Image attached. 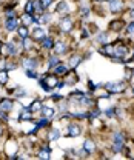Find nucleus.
<instances>
[{
  "instance_id": "obj_1",
  "label": "nucleus",
  "mask_w": 134,
  "mask_h": 160,
  "mask_svg": "<svg viewBox=\"0 0 134 160\" xmlns=\"http://www.w3.org/2000/svg\"><path fill=\"white\" fill-rule=\"evenodd\" d=\"M14 100L9 99V97H2L0 99V117L8 122V114L14 109Z\"/></svg>"
},
{
  "instance_id": "obj_2",
  "label": "nucleus",
  "mask_w": 134,
  "mask_h": 160,
  "mask_svg": "<svg viewBox=\"0 0 134 160\" xmlns=\"http://www.w3.org/2000/svg\"><path fill=\"white\" fill-rule=\"evenodd\" d=\"M105 89H106L111 96L122 94V92H125V89H126V83H125V82H108V83H105Z\"/></svg>"
},
{
  "instance_id": "obj_3",
  "label": "nucleus",
  "mask_w": 134,
  "mask_h": 160,
  "mask_svg": "<svg viewBox=\"0 0 134 160\" xmlns=\"http://www.w3.org/2000/svg\"><path fill=\"white\" fill-rule=\"evenodd\" d=\"M128 54H130V51H128V46H126V45H123L122 42L114 43V52H113V56H111V57H114V59H120L122 62H126Z\"/></svg>"
},
{
  "instance_id": "obj_4",
  "label": "nucleus",
  "mask_w": 134,
  "mask_h": 160,
  "mask_svg": "<svg viewBox=\"0 0 134 160\" xmlns=\"http://www.w3.org/2000/svg\"><path fill=\"white\" fill-rule=\"evenodd\" d=\"M59 28H60V32H71L74 28V22L71 17H63L59 22Z\"/></svg>"
},
{
  "instance_id": "obj_5",
  "label": "nucleus",
  "mask_w": 134,
  "mask_h": 160,
  "mask_svg": "<svg viewBox=\"0 0 134 160\" xmlns=\"http://www.w3.org/2000/svg\"><path fill=\"white\" fill-rule=\"evenodd\" d=\"M125 8V3L123 0H108V9L113 12V14H119L122 12Z\"/></svg>"
},
{
  "instance_id": "obj_6",
  "label": "nucleus",
  "mask_w": 134,
  "mask_h": 160,
  "mask_svg": "<svg viewBox=\"0 0 134 160\" xmlns=\"http://www.w3.org/2000/svg\"><path fill=\"white\" fill-rule=\"evenodd\" d=\"M3 51H5V54H6L8 57H14V56L19 54L17 45H16L14 42H6V43H3Z\"/></svg>"
},
{
  "instance_id": "obj_7",
  "label": "nucleus",
  "mask_w": 134,
  "mask_h": 160,
  "mask_svg": "<svg viewBox=\"0 0 134 160\" xmlns=\"http://www.w3.org/2000/svg\"><path fill=\"white\" fill-rule=\"evenodd\" d=\"M39 59L37 57H25L22 60V66L23 69H37L39 68Z\"/></svg>"
},
{
  "instance_id": "obj_8",
  "label": "nucleus",
  "mask_w": 134,
  "mask_h": 160,
  "mask_svg": "<svg viewBox=\"0 0 134 160\" xmlns=\"http://www.w3.org/2000/svg\"><path fill=\"white\" fill-rule=\"evenodd\" d=\"M17 28H19V19L17 17H6V20H5V29H6V32L17 31Z\"/></svg>"
},
{
  "instance_id": "obj_9",
  "label": "nucleus",
  "mask_w": 134,
  "mask_h": 160,
  "mask_svg": "<svg viewBox=\"0 0 134 160\" xmlns=\"http://www.w3.org/2000/svg\"><path fill=\"white\" fill-rule=\"evenodd\" d=\"M82 134V128L79 123H70L66 126V136L68 137H79Z\"/></svg>"
},
{
  "instance_id": "obj_10",
  "label": "nucleus",
  "mask_w": 134,
  "mask_h": 160,
  "mask_svg": "<svg viewBox=\"0 0 134 160\" xmlns=\"http://www.w3.org/2000/svg\"><path fill=\"white\" fill-rule=\"evenodd\" d=\"M34 117V112L28 108V106H23L20 109V114H19V120L20 122H31Z\"/></svg>"
},
{
  "instance_id": "obj_11",
  "label": "nucleus",
  "mask_w": 134,
  "mask_h": 160,
  "mask_svg": "<svg viewBox=\"0 0 134 160\" xmlns=\"http://www.w3.org/2000/svg\"><path fill=\"white\" fill-rule=\"evenodd\" d=\"M51 152H53L51 146H49V145H43V146L39 149L37 157L39 159H42V160H49L51 159Z\"/></svg>"
},
{
  "instance_id": "obj_12",
  "label": "nucleus",
  "mask_w": 134,
  "mask_h": 160,
  "mask_svg": "<svg viewBox=\"0 0 134 160\" xmlns=\"http://www.w3.org/2000/svg\"><path fill=\"white\" fill-rule=\"evenodd\" d=\"M5 152L8 154L9 159H11L13 156H16V154H17V142H16V140H8V142H6Z\"/></svg>"
},
{
  "instance_id": "obj_13",
  "label": "nucleus",
  "mask_w": 134,
  "mask_h": 160,
  "mask_svg": "<svg viewBox=\"0 0 134 160\" xmlns=\"http://www.w3.org/2000/svg\"><path fill=\"white\" fill-rule=\"evenodd\" d=\"M53 71H54V74H56L57 77H60V76H65V74L70 71V66H68L66 63H63V62H59L57 65L53 68Z\"/></svg>"
},
{
  "instance_id": "obj_14",
  "label": "nucleus",
  "mask_w": 134,
  "mask_h": 160,
  "mask_svg": "<svg viewBox=\"0 0 134 160\" xmlns=\"http://www.w3.org/2000/svg\"><path fill=\"white\" fill-rule=\"evenodd\" d=\"M54 52L57 54V56H62V54H65L66 51H68V45H66V42H63V40H57V42H54Z\"/></svg>"
},
{
  "instance_id": "obj_15",
  "label": "nucleus",
  "mask_w": 134,
  "mask_h": 160,
  "mask_svg": "<svg viewBox=\"0 0 134 160\" xmlns=\"http://www.w3.org/2000/svg\"><path fill=\"white\" fill-rule=\"evenodd\" d=\"M45 36H46V31H45V28H42V26H36V28L33 29V32H31V39L34 40V42H40Z\"/></svg>"
},
{
  "instance_id": "obj_16",
  "label": "nucleus",
  "mask_w": 134,
  "mask_h": 160,
  "mask_svg": "<svg viewBox=\"0 0 134 160\" xmlns=\"http://www.w3.org/2000/svg\"><path fill=\"white\" fill-rule=\"evenodd\" d=\"M82 62H83V57H82L80 54H73V56L70 57V60H68V63H66V65L70 66V69H76Z\"/></svg>"
},
{
  "instance_id": "obj_17",
  "label": "nucleus",
  "mask_w": 134,
  "mask_h": 160,
  "mask_svg": "<svg viewBox=\"0 0 134 160\" xmlns=\"http://www.w3.org/2000/svg\"><path fill=\"white\" fill-rule=\"evenodd\" d=\"M56 12L60 14V16H65V14L70 12V5H68L66 0H60V2H59L57 6H56Z\"/></svg>"
},
{
  "instance_id": "obj_18",
  "label": "nucleus",
  "mask_w": 134,
  "mask_h": 160,
  "mask_svg": "<svg viewBox=\"0 0 134 160\" xmlns=\"http://www.w3.org/2000/svg\"><path fill=\"white\" fill-rule=\"evenodd\" d=\"M123 26H125V22L122 19H114L111 20V23H110V29L113 32H120L123 29Z\"/></svg>"
},
{
  "instance_id": "obj_19",
  "label": "nucleus",
  "mask_w": 134,
  "mask_h": 160,
  "mask_svg": "<svg viewBox=\"0 0 134 160\" xmlns=\"http://www.w3.org/2000/svg\"><path fill=\"white\" fill-rule=\"evenodd\" d=\"M96 42L100 45V46L110 43V32H106V31H99L97 36H96Z\"/></svg>"
},
{
  "instance_id": "obj_20",
  "label": "nucleus",
  "mask_w": 134,
  "mask_h": 160,
  "mask_svg": "<svg viewBox=\"0 0 134 160\" xmlns=\"http://www.w3.org/2000/svg\"><path fill=\"white\" fill-rule=\"evenodd\" d=\"M40 46L43 48V49H53L54 48V39L51 37V36H45L43 39L40 40Z\"/></svg>"
},
{
  "instance_id": "obj_21",
  "label": "nucleus",
  "mask_w": 134,
  "mask_h": 160,
  "mask_svg": "<svg viewBox=\"0 0 134 160\" xmlns=\"http://www.w3.org/2000/svg\"><path fill=\"white\" fill-rule=\"evenodd\" d=\"M43 79H45V82H46V85L51 88V89H56V85H57V76L53 72V74H45L43 76Z\"/></svg>"
},
{
  "instance_id": "obj_22",
  "label": "nucleus",
  "mask_w": 134,
  "mask_h": 160,
  "mask_svg": "<svg viewBox=\"0 0 134 160\" xmlns=\"http://www.w3.org/2000/svg\"><path fill=\"white\" fill-rule=\"evenodd\" d=\"M99 52H100V54H103V56H106V57H111V56H113V52H114V45H111V43L102 45V46L99 48Z\"/></svg>"
},
{
  "instance_id": "obj_23",
  "label": "nucleus",
  "mask_w": 134,
  "mask_h": 160,
  "mask_svg": "<svg viewBox=\"0 0 134 160\" xmlns=\"http://www.w3.org/2000/svg\"><path fill=\"white\" fill-rule=\"evenodd\" d=\"M40 112H42L43 117H46L48 120H51L53 117H54V114H56V109L51 108V106H48V105H43L42 109H40Z\"/></svg>"
},
{
  "instance_id": "obj_24",
  "label": "nucleus",
  "mask_w": 134,
  "mask_h": 160,
  "mask_svg": "<svg viewBox=\"0 0 134 160\" xmlns=\"http://www.w3.org/2000/svg\"><path fill=\"white\" fill-rule=\"evenodd\" d=\"M33 23H37L39 25V17H33V14H23L22 16V25H25V26H29V25H33Z\"/></svg>"
},
{
  "instance_id": "obj_25",
  "label": "nucleus",
  "mask_w": 134,
  "mask_h": 160,
  "mask_svg": "<svg viewBox=\"0 0 134 160\" xmlns=\"http://www.w3.org/2000/svg\"><path fill=\"white\" fill-rule=\"evenodd\" d=\"M82 148L88 152V154H93L94 151H96V143L93 142L91 139H86L85 142H83V145H82Z\"/></svg>"
},
{
  "instance_id": "obj_26",
  "label": "nucleus",
  "mask_w": 134,
  "mask_h": 160,
  "mask_svg": "<svg viewBox=\"0 0 134 160\" xmlns=\"http://www.w3.org/2000/svg\"><path fill=\"white\" fill-rule=\"evenodd\" d=\"M13 96H14L16 99L26 97V96H28V89H26V88H23V86H16V88H14V91H13Z\"/></svg>"
},
{
  "instance_id": "obj_27",
  "label": "nucleus",
  "mask_w": 134,
  "mask_h": 160,
  "mask_svg": "<svg viewBox=\"0 0 134 160\" xmlns=\"http://www.w3.org/2000/svg\"><path fill=\"white\" fill-rule=\"evenodd\" d=\"M60 136H62V132H60L59 128H51V129L48 131V139H49V142H56V140H59Z\"/></svg>"
},
{
  "instance_id": "obj_28",
  "label": "nucleus",
  "mask_w": 134,
  "mask_h": 160,
  "mask_svg": "<svg viewBox=\"0 0 134 160\" xmlns=\"http://www.w3.org/2000/svg\"><path fill=\"white\" fill-rule=\"evenodd\" d=\"M70 116H71V119L83 120L88 119V111H70Z\"/></svg>"
},
{
  "instance_id": "obj_29",
  "label": "nucleus",
  "mask_w": 134,
  "mask_h": 160,
  "mask_svg": "<svg viewBox=\"0 0 134 160\" xmlns=\"http://www.w3.org/2000/svg\"><path fill=\"white\" fill-rule=\"evenodd\" d=\"M17 34H19L20 39H26V37H31V32H29V29H28V26H25V25H22L17 28Z\"/></svg>"
},
{
  "instance_id": "obj_30",
  "label": "nucleus",
  "mask_w": 134,
  "mask_h": 160,
  "mask_svg": "<svg viewBox=\"0 0 134 160\" xmlns=\"http://www.w3.org/2000/svg\"><path fill=\"white\" fill-rule=\"evenodd\" d=\"M51 14L48 12V11H45V12H42L40 16H39V25H46V23H49L51 22Z\"/></svg>"
},
{
  "instance_id": "obj_31",
  "label": "nucleus",
  "mask_w": 134,
  "mask_h": 160,
  "mask_svg": "<svg viewBox=\"0 0 134 160\" xmlns=\"http://www.w3.org/2000/svg\"><path fill=\"white\" fill-rule=\"evenodd\" d=\"M9 82V74L6 69H0V86H6Z\"/></svg>"
},
{
  "instance_id": "obj_32",
  "label": "nucleus",
  "mask_w": 134,
  "mask_h": 160,
  "mask_svg": "<svg viewBox=\"0 0 134 160\" xmlns=\"http://www.w3.org/2000/svg\"><path fill=\"white\" fill-rule=\"evenodd\" d=\"M60 59H59L57 54H54V56H49V59H48V63H46V66H48V69H53L56 65H57Z\"/></svg>"
},
{
  "instance_id": "obj_33",
  "label": "nucleus",
  "mask_w": 134,
  "mask_h": 160,
  "mask_svg": "<svg viewBox=\"0 0 134 160\" xmlns=\"http://www.w3.org/2000/svg\"><path fill=\"white\" fill-rule=\"evenodd\" d=\"M42 106H43L42 100H34V102H33V103H31L28 108H29L33 112H37V111H40V109H42Z\"/></svg>"
},
{
  "instance_id": "obj_34",
  "label": "nucleus",
  "mask_w": 134,
  "mask_h": 160,
  "mask_svg": "<svg viewBox=\"0 0 134 160\" xmlns=\"http://www.w3.org/2000/svg\"><path fill=\"white\" fill-rule=\"evenodd\" d=\"M100 114H102L100 108H94V109L88 111V119L90 120H96V119H99V116H100Z\"/></svg>"
},
{
  "instance_id": "obj_35",
  "label": "nucleus",
  "mask_w": 134,
  "mask_h": 160,
  "mask_svg": "<svg viewBox=\"0 0 134 160\" xmlns=\"http://www.w3.org/2000/svg\"><path fill=\"white\" fill-rule=\"evenodd\" d=\"M25 76H26L28 79H33V80H37L39 79L37 69H25Z\"/></svg>"
},
{
  "instance_id": "obj_36",
  "label": "nucleus",
  "mask_w": 134,
  "mask_h": 160,
  "mask_svg": "<svg viewBox=\"0 0 134 160\" xmlns=\"http://www.w3.org/2000/svg\"><path fill=\"white\" fill-rule=\"evenodd\" d=\"M25 12L26 14H34V0H28L25 3Z\"/></svg>"
},
{
  "instance_id": "obj_37",
  "label": "nucleus",
  "mask_w": 134,
  "mask_h": 160,
  "mask_svg": "<svg viewBox=\"0 0 134 160\" xmlns=\"http://www.w3.org/2000/svg\"><path fill=\"white\" fill-rule=\"evenodd\" d=\"M46 9L43 8V5L40 3V0H34V12H37V16H40L42 12H45Z\"/></svg>"
},
{
  "instance_id": "obj_38",
  "label": "nucleus",
  "mask_w": 134,
  "mask_h": 160,
  "mask_svg": "<svg viewBox=\"0 0 134 160\" xmlns=\"http://www.w3.org/2000/svg\"><path fill=\"white\" fill-rule=\"evenodd\" d=\"M37 80H39V85H40V88H42V89H43L45 92H49V94H51V91H53V89H51V88H49V86L46 85L45 79H43V77H39Z\"/></svg>"
},
{
  "instance_id": "obj_39",
  "label": "nucleus",
  "mask_w": 134,
  "mask_h": 160,
  "mask_svg": "<svg viewBox=\"0 0 134 160\" xmlns=\"http://www.w3.org/2000/svg\"><path fill=\"white\" fill-rule=\"evenodd\" d=\"M103 114H105L108 119H113V117H116V106H108V108L103 111Z\"/></svg>"
},
{
  "instance_id": "obj_40",
  "label": "nucleus",
  "mask_w": 134,
  "mask_h": 160,
  "mask_svg": "<svg viewBox=\"0 0 134 160\" xmlns=\"http://www.w3.org/2000/svg\"><path fill=\"white\" fill-rule=\"evenodd\" d=\"M48 123H49V120L46 119V117H42V119L39 120L37 123H36V128H37L39 131L42 129V128H45V126H48Z\"/></svg>"
},
{
  "instance_id": "obj_41",
  "label": "nucleus",
  "mask_w": 134,
  "mask_h": 160,
  "mask_svg": "<svg viewBox=\"0 0 134 160\" xmlns=\"http://www.w3.org/2000/svg\"><path fill=\"white\" fill-rule=\"evenodd\" d=\"M16 68H17V63H16V62H6V66H5L6 71H13V69H16Z\"/></svg>"
},
{
  "instance_id": "obj_42",
  "label": "nucleus",
  "mask_w": 134,
  "mask_h": 160,
  "mask_svg": "<svg viewBox=\"0 0 134 160\" xmlns=\"http://www.w3.org/2000/svg\"><path fill=\"white\" fill-rule=\"evenodd\" d=\"M126 32L130 36H134V20H131L128 25H126Z\"/></svg>"
},
{
  "instance_id": "obj_43",
  "label": "nucleus",
  "mask_w": 134,
  "mask_h": 160,
  "mask_svg": "<svg viewBox=\"0 0 134 160\" xmlns=\"http://www.w3.org/2000/svg\"><path fill=\"white\" fill-rule=\"evenodd\" d=\"M80 12H82V17L86 19V17L90 16V8H88V6H82V8H80Z\"/></svg>"
},
{
  "instance_id": "obj_44",
  "label": "nucleus",
  "mask_w": 134,
  "mask_h": 160,
  "mask_svg": "<svg viewBox=\"0 0 134 160\" xmlns=\"http://www.w3.org/2000/svg\"><path fill=\"white\" fill-rule=\"evenodd\" d=\"M123 116H125L123 109H122L120 106H116V117H117V119H123Z\"/></svg>"
},
{
  "instance_id": "obj_45",
  "label": "nucleus",
  "mask_w": 134,
  "mask_h": 160,
  "mask_svg": "<svg viewBox=\"0 0 134 160\" xmlns=\"http://www.w3.org/2000/svg\"><path fill=\"white\" fill-rule=\"evenodd\" d=\"M59 109H60V112H66V111H68V103H66V102L62 103V100H60V103H59Z\"/></svg>"
},
{
  "instance_id": "obj_46",
  "label": "nucleus",
  "mask_w": 134,
  "mask_h": 160,
  "mask_svg": "<svg viewBox=\"0 0 134 160\" xmlns=\"http://www.w3.org/2000/svg\"><path fill=\"white\" fill-rule=\"evenodd\" d=\"M49 96H51V100H53V102H60V100H63V96H62V94H54V92H51Z\"/></svg>"
},
{
  "instance_id": "obj_47",
  "label": "nucleus",
  "mask_w": 134,
  "mask_h": 160,
  "mask_svg": "<svg viewBox=\"0 0 134 160\" xmlns=\"http://www.w3.org/2000/svg\"><path fill=\"white\" fill-rule=\"evenodd\" d=\"M5 16H6V17H16V11H14V8H8V9L5 11Z\"/></svg>"
},
{
  "instance_id": "obj_48",
  "label": "nucleus",
  "mask_w": 134,
  "mask_h": 160,
  "mask_svg": "<svg viewBox=\"0 0 134 160\" xmlns=\"http://www.w3.org/2000/svg\"><path fill=\"white\" fill-rule=\"evenodd\" d=\"M40 3L43 5V8H45V9H48V8L53 5V0H40Z\"/></svg>"
},
{
  "instance_id": "obj_49",
  "label": "nucleus",
  "mask_w": 134,
  "mask_h": 160,
  "mask_svg": "<svg viewBox=\"0 0 134 160\" xmlns=\"http://www.w3.org/2000/svg\"><path fill=\"white\" fill-rule=\"evenodd\" d=\"M63 86H66L65 80H59V82H57V85H56V89H62Z\"/></svg>"
},
{
  "instance_id": "obj_50",
  "label": "nucleus",
  "mask_w": 134,
  "mask_h": 160,
  "mask_svg": "<svg viewBox=\"0 0 134 160\" xmlns=\"http://www.w3.org/2000/svg\"><path fill=\"white\" fill-rule=\"evenodd\" d=\"M90 36H91V34L88 32V29H83V32H82V37H83V39H88Z\"/></svg>"
},
{
  "instance_id": "obj_51",
  "label": "nucleus",
  "mask_w": 134,
  "mask_h": 160,
  "mask_svg": "<svg viewBox=\"0 0 134 160\" xmlns=\"http://www.w3.org/2000/svg\"><path fill=\"white\" fill-rule=\"evenodd\" d=\"M130 19L134 20V6H131V8H130Z\"/></svg>"
},
{
  "instance_id": "obj_52",
  "label": "nucleus",
  "mask_w": 134,
  "mask_h": 160,
  "mask_svg": "<svg viewBox=\"0 0 134 160\" xmlns=\"http://www.w3.org/2000/svg\"><path fill=\"white\" fill-rule=\"evenodd\" d=\"M2 51H3V42L0 40V52H2Z\"/></svg>"
},
{
  "instance_id": "obj_53",
  "label": "nucleus",
  "mask_w": 134,
  "mask_h": 160,
  "mask_svg": "<svg viewBox=\"0 0 134 160\" xmlns=\"http://www.w3.org/2000/svg\"><path fill=\"white\" fill-rule=\"evenodd\" d=\"M2 134H3V126L0 125V136H2Z\"/></svg>"
},
{
  "instance_id": "obj_54",
  "label": "nucleus",
  "mask_w": 134,
  "mask_h": 160,
  "mask_svg": "<svg viewBox=\"0 0 134 160\" xmlns=\"http://www.w3.org/2000/svg\"><path fill=\"white\" fill-rule=\"evenodd\" d=\"M131 94H133V97H134V85L131 86Z\"/></svg>"
},
{
  "instance_id": "obj_55",
  "label": "nucleus",
  "mask_w": 134,
  "mask_h": 160,
  "mask_svg": "<svg viewBox=\"0 0 134 160\" xmlns=\"http://www.w3.org/2000/svg\"><path fill=\"white\" fill-rule=\"evenodd\" d=\"M97 2H105V0H97Z\"/></svg>"
}]
</instances>
